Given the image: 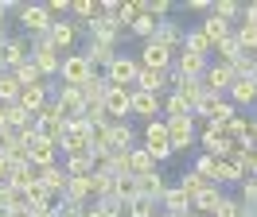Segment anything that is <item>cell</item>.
<instances>
[{
    "label": "cell",
    "mask_w": 257,
    "mask_h": 217,
    "mask_svg": "<svg viewBox=\"0 0 257 217\" xmlns=\"http://www.w3.org/2000/svg\"><path fill=\"white\" fill-rule=\"evenodd\" d=\"M183 8H187V12H207L210 16V0H187Z\"/></svg>",
    "instance_id": "cell-47"
},
{
    "label": "cell",
    "mask_w": 257,
    "mask_h": 217,
    "mask_svg": "<svg viewBox=\"0 0 257 217\" xmlns=\"http://www.w3.org/2000/svg\"><path fill=\"white\" fill-rule=\"evenodd\" d=\"M128 112H137V116H145V120H156V112H160V93H128Z\"/></svg>",
    "instance_id": "cell-15"
},
{
    "label": "cell",
    "mask_w": 257,
    "mask_h": 217,
    "mask_svg": "<svg viewBox=\"0 0 257 217\" xmlns=\"http://www.w3.org/2000/svg\"><path fill=\"white\" fill-rule=\"evenodd\" d=\"M148 43H160V46H168V50L176 54V46L183 43V31H179L176 20H156V31H152V39H148Z\"/></svg>",
    "instance_id": "cell-14"
},
{
    "label": "cell",
    "mask_w": 257,
    "mask_h": 217,
    "mask_svg": "<svg viewBox=\"0 0 257 217\" xmlns=\"http://www.w3.org/2000/svg\"><path fill=\"white\" fill-rule=\"evenodd\" d=\"M203 186H207V178H199V174H195V170H187V174H183V178H179V190H183V194H187V198H195V194H199V190H203Z\"/></svg>",
    "instance_id": "cell-40"
},
{
    "label": "cell",
    "mask_w": 257,
    "mask_h": 217,
    "mask_svg": "<svg viewBox=\"0 0 257 217\" xmlns=\"http://www.w3.org/2000/svg\"><path fill=\"white\" fill-rule=\"evenodd\" d=\"M168 82V74L164 70H137V86H141V93H160V86Z\"/></svg>",
    "instance_id": "cell-27"
},
{
    "label": "cell",
    "mask_w": 257,
    "mask_h": 217,
    "mask_svg": "<svg viewBox=\"0 0 257 217\" xmlns=\"http://www.w3.org/2000/svg\"><path fill=\"white\" fill-rule=\"evenodd\" d=\"M241 20H245V24H253V28H257V4H241Z\"/></svg>",
    "instance_id": "cell-48"
},
{
    "label": "cell",
    "mask_w": 257,
    "mask_h": 217,
    "mask_svg": "<svg viewBox=\"0 0 257 217\" xmlns=\"http://www.w3.org/2000/svg\"><path fill=\"white\" fill-rule=\"evenodd\" d=\"M234 39H238V46H241V50H253V46H257V28H253V24H241Z\"/></svg>",
    "instance_id": "cell-41"
},
{
    "label": "cell",
    "mask_w": 257,
    "mask_h": 217,
    "mask_svg": "<svg viewBox=\"0 0 257 217\" xmlns=\"http://www.w3.org/2000/svg\"><path fill=\"white\" fill-rule=\"evenodd\" d=\"M0 43H4V16H0Z\"/></svg>",
    "instance_id": "cell-54"
},
{
    "label": "cell",
    "mask_w": 257,
    "mask_h": 217,
    "mask_svg": "<svg viewBox=\"0 0 257 217\" xmlns=\"http://www.w3.org/2000/svg\"><path fill=\"white\" fill-rule=\"evenodd\" d=\"M210 46H214V43L203 35V28H195V31H187V35H183V50H195V54H203V58H207Z\"/></svg>",
    "instance_id": "cell-32"
},
{
    "label": "cell",
    "mask_w": 257,
    "mask_h": 217,
    "mask_svg": "<svg viewBox=\"0 0 257 217\" xmlns=\"http://www.w3.org/2000/svg\"><path fill=\"white\" fill-rule=\"evenodd\" d=\"M86 28H90V39H97V43H117V39H121V24H117L113 16H101V12H97Z\"/></svg>",
    "instance_id": "cell-10"
},
{
    "label": "cell",
    "mask_w": 257,
    "mask_h": 217,
    "mask_svg": "<svg viewBox=\"0 0 257 217\" xmlns=\"http://www.w3.org/2000/svg\"><path fill=\"white\" fill-rule=\"evenodd\" d=\"M137 70H141V62H137V58H128V54H113V62L105 66V82L125 90V86L137 82Z\"/></svg>",
    "instance_id": "cell-4"
},
{
    "label": "cell",
    "mask_w": 257,
    "mask_h": 217,
    "mask_svg": "<svg viewBox=\"0 0 257 217\" xmlns=\"http://www.w3.org/2000/svg\"><path fill=\"white\" fill-rule=\"evenodd\" d=\"M35 182V167L28 163V167H8V182L4 186H12V190H28V186Z\"/></svg>",
    "instance_id": "cell-30"
},
{
    "label": "cell",
    "mask_w": 257,
    "mask_h": 217,
    "mask_svg": "<svg viewBox=\"0 0 257 217\" xmlns=\"http://www.w3.org/2000/svg\"><path fill=\"white\" fill-rule=\"evenodd\" d=\"M35 178L47 186L51 194H63V190H66V170L63 167H39V170H35Z\"/></svg>",
    "instance_id": "cell-24"
},
{
    "label": "cell",
    "mask_w": 257,
    "mask_h": 217,
    "mask_svg": "<svg viewBox=\"0 0 257 217\" xmlns=\"http://www.w3.org/2000/svg\"><path fill=\"white\" fill-rule=\"evenodd\" d=\"M137 190H141V198L160 202V198H164V190H168V182H164L160 170H152V174H145V178H137Z\"/></svg>",
    "instance_id": "cell-20"
},
{
    "label": "cell",
    "mask_w": 257,
    "mask_h": 217,
    "mask_svg": "<svg viewBox=\"0 0 257 217\" xmlns=\"http://www.w3.org/2000/svg\"><path fill=\"white\" fill-rule=\"evenodd\" d=\"M66 174H70V178H82V174H94L97 170V163H94V155L90 152H82V155H66Z\"/></svg>",
    "instance_id": "cell-23"
},
{
    "label": "cell",
    "mask_w": 257,
    "mask_h": 217,
    "mask_svg": "<svg viewBox=\"0 0 257 217\" xmlns=\"http://www.w3.org/2000/svg\"><path fill=\"white\" fill-rule=\"evenodd\" d=\"M245 170H249V174H253V178H257V148H253V152H249V155H245Z\"/></svg>",
    "instance_id": "cell-49"
},
{
    "label": "cell",
    "mask_w": 257,
    "mask_h": 217,
    "mask_svg": "<svg viewBox=\"0 0 257 217\" xmlns=\"http://www.w3.org/2000/svg\"><path fill=\"white\" fill-rule=\"evenodd\" d=\"M241 174H245V167H241L238 159L226 155V159H218V174H214V182H238Z\"/></svg>",
    "instance_id": "cell-31"
},
{
    "label": "cell",
    "mask_w": 257,
    "mask_h": 217,
    "mask_svg": "<svg viewBox=\"0 0 257 217\" xmlns=\"http://www.w3.org/2000/svg\"><path fill=\"white\" fill-rule=\"evenodd\" d=\"M164 112H168V116H191V108H187V101H183L179 93L164 97Z\"/></svg>",
    "instance_id": "cell-39"
},
{
    "label": "cell",
    "mask_w": 257,
    "mask_h": 217,
    "mask_svg": "<svg viewBox=\"0 0 257 217\" xmlns=\"http://www.w3.org/2000/svg\"><path fill=\"white\" fill-rule=\"evenodd\" d=\"M12 78H16L20 86H35V82H39V70H35V62H32V58H24L16 70H12Z\"/></svg>",
    "instance_id": "cell-37"
},
{
    "label": "cell",
    "mask_w": 257,
    "mask_h": 217,
    "mask_svg": "<svg viewBox=\"0 0 257 217\" xmlns=\"http://www.w3.org/2000/svg\"><path fill=\"white\" fill-rule=\"evenodd\" d=\"M145 152L160 163V159H172V144H168V128L164 120H145Z\"/></svg>",
    "instance_id": "cell-2"
},
{
    "label": "cell",
    "mask_w": 257,
    "mask_h": 217,
    "mask_svg": "<svg viewBox=\"0 0 257 217\" xmlns=\"http://www.w3.org/2000/svg\"><path fill=\"white\" fill-rule=\"evenodd\" d=\"M105 86H109V82H105V78H90V82H82L78 86V93H82V105H101V101H105Z\"/></svg>",
    "instance_id": "cell-22"
},
{
    "label": "cell",
    "mask_w": 257,
    "mask_h": 217,
    "mask_svg": "<svg viewBox=\"0 0 257 217\" xmlns=\"http://www.w3.org/2000/svg\"><path fill=\"white\" fill-rule=\"evenodd\" d=\"M234 82H238V74H234V66H230V62H214V66H207V70H203V86H207L210 93L230 90Z\"/></svg>",
    "instance_id": "cell-6"
},
{
    "label": "cell",
    "mask_w": 257,
    "mask_h": 217,
    "mask_svg": "<svg viewBox=\"0 0 257 217\" xmlns=\"http://www.w3.org/2000/svg\"><path fill=\"white\" fill-rule=\"evenodd\" d=\"M152 170H156V159H152L145 148H133V152H128L125 174H133V178H145V174H152Z\"/></svg>",
    "instance_id": "cell-18"
},
{
    "label": "cell",
    "mask_w": 257,
    "mask_h": 217,
    "mask_svg": "<svg viewBox=\"0 0 257 217\" xmlns=\"http://www.w3.org/2000/svg\"><path fill=\"white\" fill-rule=\"evenodd\" d=\"M156 217H168V214H156Z\"/></svg>",
    "instance_id": "cell-56"
},
{
    "label": "cell",
    "mask_w": 257,
    "mask_h": 217,
    "mask_svg": "<svg viewBox=\"0 0 257 217\" xmlns=\"http://www.w3.org/2000/svg\"><path fill=\"white\" fill-rule=\"evenodd\" d=\"M20 97V82L12 74H0V105H16Z\"/></svg>",
    "instance_id": "cell-35"
},
{
    "label": "cell",
    "mask_w": 257,
    "mask_h": 217,
    "mask_svg": "<svg viewBox=\"0 0 257 217\" xmlns=\"http://www.w3.org/2000/svg\"><path fill=\"white\" fill-rule=\"evenodd\" d=\"M253 136H257V120H253Z\"/></svg>",
    "instance_id": "cell-55"
},
{
    "label": "cell",
    "mask_w": 257,
    "mask_h": 217,
    "mask_svg": "<svg viewBox=\"0 0 257 217\" xmlns=\"http://www.w3.org/2000/svg\"><path fill=\"white\" fill-rule=\"evenodd\" d=\"M20 24L32 31V35H47L51 31V16L43 4H20Z\"/></svg>",
    "instance_id": "cell-7"
},
{
    "label": "cell",
    "mask_w": 257,
    "mask_h": 217,
    "mask_svg": "<svg viewBox=\"0 0 257 217\" xmlns=\"http://www.w3.org/2000/svg\"><path fill=\"white\" fill-rule=\"evenodd\" d=\"M199 144H203V155H214V159H226L230 148H234V140H226L222 128H203V132H199Z\"/></svg>",
    "instance_id": "cell-8"
},
{
    "label": "cell",
    "mask_w": 257,
    "mask_h": 217,
    "mask_svg": "<svg viewBox=\"0 0 257 217\" xmlns=\"http://www.w3.org/2000/svg\"><path fill=\"white\" fill-rule=\"evenodd\" d=\"M32 62H35V70H39V78H43V74H59V66H63L59 50L47 43V35H35V43H32Z\"/></svg>",
    "instance_id": "cell-3"
},
{
    "label": "cell",
    "mask_w": 257,
    "mask_h": 217,
    "mask_svg": "<svg viewBox=\"0 0 257 217\" xmlns=\"http://www.w3.org/2000/svg\"><path fill=\"white\" fill-rule=\"evenodd\" d=\"M59 74H63V86H82L94 78V66L86 62V54H70V58H63Z\"/></svg>",
    "instance_id": "cell-5"
},
{
    "label": "cell",
    "mask_w": 257,
    "mask_h": 217,
    "mask_svg": "<svg viewBox=\"0 0 257 217\" xmlns=\"http://www.w3.org/2000/svg\"><path fill=\"white\" fill-rule=\"evenodd\" d=\"M70 12L78 16V24H90L101 12V0H70Z\"/></svg>",
    "instance_id": "cell-33"
},
{
    "label": "cell",
    "mask_w": 257,
    "mask_h": 217,
    "mask_svg": "<svg viewBox=\"0 0 257 217\" xmlns=\"http://www.w3.org/2000/svg\"><path fill=\"white\" fill-rule=\"evenodd\" d=\"M210 16H218V20H234V16H241V4H234V0H218Z\"/></svg>",
    "instance_id": "cell-42"
},
{
    "label": "cell",
    "mask_w": 257,
    "mask_h": 217,
    "mask_svg": "<svg viewBox=\"0 0 257 217\" xmlns=\"http://www.w3.org/2000/svg\"><path fill=\"white\" fill-rule=\"evenodd\" d=\"M195 174L207 178V182H214V174H218V159H214V155H199V159H195Z\"/></svg>",
    "instance_id": "cell-38"
},
{
    "label": "cell",
    "mask_w": 257,
    "mask_h": 217,
    "mask_svg": "<svg viewBox=\"0 0 257 217\" xmlns=\"http://www.w3.org/2000/svg\"><path fill=\"white\" fill-rule=\"evenodd\" d=\"M8 182V159H4V155H0V186Z\"/></svg>",
    "instance_id": "cell-50"
},
{
    "label": "cell",
    "mask_w": 257,
    "mask_h": 217,
    "mask_svg": "<svg viewBox=\"0 0 257 217\" xmlns=\"http://www.w3.org/2000/svg\"><path fill=\"white\" fill-rule=\"evenodd\" d=\"M218 202H222V190H218V182H207V186H203V190H199V194L191 198V206H195V210H203V214L210 217Z\"/></svg>",
    "instance_id": "cell-21"
},
{
    "label": "cell",
    "mask_w": 257,
    "mask_h": 217,
    "mask_svg": "<svg viewBox=\"0 0 257 217\" xmlns=\"http://www.w3.org/2000/svg\"><path fill=\"white\" fill-rule=\"evenodd\" d=\"M207 66H210V62L203 58V54H195V50H179V54H176V74L179 78H203Z\"/></svg>",
    "instance_id": "cell-17"
},
{
    "label": "cell",
    "mask_w": 257,
    "mask_h": 217,
    "mask_svg": "<svg viewBox=\"0 0 257 217\" xmlns=\"http://www.w3.org/2000/svg\"><path fill=\"white\" fill-rule=\"evenodd\" d=\"M16 144H20V136L12 132V128H0V155H8Z\"/></svg>",
    "instance_id": "cell-46"
},
{
    "label": "cell",
    "mask_w": 257,
    "mask_h": 217,
    "mask_svg": "<svg viewBox=\"0 0 257 217\" xmlns=\"http://www.w3.org/2000/svg\"><path fill=\"white\" fill-rule=\"evenodd\" d=\"M101 132H105V144H109L113 152H133V124H125V120H109Z\"/></svg>",
    "instance_id": "cell-12"
},
{
    "label": "cell",
    "mask_w": 257,
    "mask_h": 217,
    "mask_svg": "<svg viewBox=\"0 0 257 217\" xmlns=\"http://www.w3.org/2000/svg\"><path fill=\"white\" fill-rule=\"evenodd\" d=\"M78 39V24H70V20H51V31H47V43L55 50H66V46H74Z\"/></svg>",
    "instance_id": "cell-11"
},
{
    "label": "cell",
    "mask_w": 257,
    "mask_h": 217,
    "mask_svg": "<svg viewBox=\"0 0 257 217\" xmlns=\"http://www.w3.org/2000/svg\"><path fill=\"white\" fill-rule=\"evenodd\" d=\"M82 54H86L90 66H109V62H113V43H97V39H90V46H86Z\"/></svg>",
    "instance_id": "cell-26"
},
{
    "label": "cell",
    "mask_w": 257,
    "mask_h": 217,
    "mask_svg": "<svg viewBox=\"0 0 257 217\" xmlns=\"http://www.w3.org/2000/svg\"><path fill=\"white\" fill-rule=\"evenodd\" d=\"M0 217H12V210H8V206H0Z\"/></svg>",
    "instance_id": "cell-52"
},
{
    "label": "cell",
    "mask_w": 257,
    "mask_h": 217,
    "mask_svg": "<svg viewBox=\"0 0 257 217\" xmlns=\"http://www.w3.org/2000/svg\"><path fill=\"white\" fill-rule=\"evenodd\" d=\"M152 31H156V20H152V16L145 12V4H141V16H137V20H133V35H141V39H152Z\"/></svg>",
    "instance_id": "cell-36"
},
{
    "label": "cell",
    "mask_w": 257,
    "mask_h": 217,
    "mask_svg": "<svg viewBox=\"0 0 257 217\" xmlns=\"http://www.w3.org/2000/svg\"><path fill=\"white\" fill-rule=\"evenodd\" d=\"M137 194H141V190H137V178H133V174H117V178H113V198L121 202V206L133 202Z\"/></svg>",
    "instance_id": "cell-28"
},
{
    "label": "cell",
    "mask_w": 257,
    "mask_h": 217,
    "mask_svg": "<svg viewBox=\"0 0 257 217\" xmlns=\"http://www.w3.org/2000/svg\"><path fill=\"white\" fill-rule=\"evenodd\" d=\"M101 108H105L109 120H125V116H128V90H121V86H105V101H101Z\"/></svg>",
    "instance_id": "cell-9"
},
{
    "label": "cell",
    "mask_w": 257,
    "mask_h": 217,
    "mask_svg": "<svg viewBox=\"0 0 257 217\" xmlns=\"http://www.w3.org/2000/svg\"><path fill=\"white\" fill-rule=\"evenodd\" d=\"M164 128H168V144H172V155L195 144V116H168V120H164Z\"/></svg>",
    "instance_id": "cell-1"
},
{
    "label": "cell",
    "mask_w": 257,
    "mask_h": 217,
    "mask_svg": "<svg viewBox=\"0 0 257 217\" xmlns=\"http://www.w3.org/2000/svg\"><path fill=\"white\" fill-rule=\"evenodd\" d=\"M230 97H234L238 105H257V86L249 78H238V82L230 86Z\"/></svg>",
    "instance_id": "cell-29"
},
{
    "label": "cell",
    "mask_w": 257,
    "mask_h": 217,
    "mask_svg": "<svg viewBox=\"0 0 257 217\" xmlns=\"http://www.w3.org/2000/svg\"><path fill=\"white\" fill-rule=\"evenodd\" d=\"M125 210H128V217H156V202L137 194L133 202H125Z\"/></svg>",
    "instance_id": "cell-34"
},
{
    "label": "cell",
    "mask_w": 257,
    "mask_h": 217,
    "mask_svg": "<svg viewBox=\"0 0 257 217\" xmlns=\"http://www.w3.org/2000/svg\"><path fill=\"white\" fill-rule=\"evenodd\" d=\"M160 202H164V210H168V217H183V214H191V198H187L179 186H168Z\"/></svg>",
    "instance_id": "cell-19"
},
{
    "label": "cell",
    "mask_w": 257,
    "mask_h": 217,
    "mask_svg": "<svg viewBox=\"0 0 257 217\" xmlns=\"http://www.w3.org/2000/svg\"><path fill=\"white\" fill-rule=\"evenodd\" d=\"M141 66L145 70H164L168 74V66H172V50L168 46H160V43H145V50H141Z\"/></svg>",
    "instance_id": "cell-16"
},
{
    "label": "cell",
    "mask_w": 257,
    "mask_h": 217,
    "mask_svg": "<svg viewBox=\"0 0 257 217\" xmlns=\"http://www.w3.org/2000/svg\"><path fill=\"white\" fill-rule=\"evenodd\" d=\"M238 210H241V206L234 198H222L218 206H214V214H210V217H238Z\"/></svg>",
    "instance_id": "cell-45"
},
{
    "label": "cell",
    "mask_w": 257,
    "mask_h": 217,
    "mask_svg": "<svg viewBox=\"0 0 257 217\" xmlns=\"http://www.w3.org/2000/svg\"><path fill=\"white\" fill-rule=\"evenodd\" d=\"M218 50H222V62H234L238 54H245V50L238 46V39H234V35H230V39H222V43H218Z\"/></svg>",
    "instance_id": "cell-43"
},
{
    "label": "cell",
    "mask_w": 257,
    "mask_h": 217,
    "mask_svg": "<svg viewBox=\"0 0 257 217\" xmlns=\"http://www.w3.org/2000/svg\"><path fill=\"white\" fill-rule=\"evenodd\" d=\"M183 217H195V214H183Z\"/></svg>",
    "instance_id": "cell-57"
},
{
    "label": "cell",
    "mask_w": 257,
    "mask_h": 217,
    "mask_svg": "<svg viewBox=\"0 0 257 217\" xmlns=\"http://www.w3.org/2000/svg\"><path fill=\"white\" fill-rule=\"evenodd\" d=\"M47 86L43 82H35V86H20V97H16V105L24 108V112H39V108L47 105Z\"/></svg>",
    "instance_id": "cell-13"
},
{
    "label": "cell",
    "mask_w": 257,
    "mask_h": 217,
    "mask_svg": "<svg viewBox=\"0 0 257 217\" xmlns=\"http://www.w3.org/2000/svg\"><path fill=\"white\" fill-rule=\"evenodd\" d=\"M249 82H253V86H257V62H253V74H249Z\"/></svg>",
    "instance_id": "cell-53"
},
{
    "label": "cell",
    "mask_w": 257,
    "mask_h": 217,
    "mask_svg": "<svg viewBox=\"0 0 257 217\" xmlns=\"http://www.w3.org/2000/svg\"><path fill=\"white\" fill-rule=\"evenodd\" d=\"M238 202H241V206H257V178H253V174L241 182V198Z\"/></svg>",
    "instance_id": "cell-44"
},
{
    "label": "cell",
    "mask_w": 257,
    "mask_h": 217,
    "mask_svg": "<svg viewBox=\"0 0 257 217\" xmlns=\"http://www.w3.org/2000/svg\"><path fill=\"white\" fill-rule=\"evenodd\" d=\"M203 35H207L210 43L218 46L222 39H230L234 31H230V20H218V16H207V20H203Z\"/></svg>",
    "instance_id": "cell-25"
},
{
    "label": "cell",
    "mask_w": 257,
    "mask_h": 217,
    "mask_svg": "<svg viewBox=\"0 0 257 217\" xmlns=\"http://www.w3.org/2000/svg\"><path fill=\"white\" fill-rule=\"evenodd\" d=\"M0 206H8V186H0Z\"/></svg>",
    "instance_id": "cell-51"
}]
</instances>
